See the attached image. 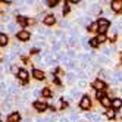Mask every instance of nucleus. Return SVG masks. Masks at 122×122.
Returning a JSON list of instances; mask_svg holds the SVG:
<instances>
[{
	"label": "nucleus",
	"instance_id": "1",
	"mask_svg": "<svg viewBox=\"0 0 122 122\" xmlns=\"http://www.w3.org/2000/svg\"><path fill=\"white\" fill-rule=\"evenodd\" d=\"M90 106H91V102H90V99L87 97V96H84V97H82V100L80 102V107H81V109H88Z\"/></svg>",
	"mask_w": 122,
	"mask_h": 122
},
{
	"label": "nucleus",
	"instance_id": "2",
	"mask_svg": "<svg viewBox=\"0 0 122 122\" xmlns=\"http://www.w3.org/2000/svg\"><path fill=\"white\" fill-rule=\"evenodd\" d=\"M16 37H18L21 41H28L30 40V32L28 31H19L16 34Z\"/></svg>",
	"mask_w": 122,
	"mask_h": 122
},
{
	"label": "nucleus",
	"instance_id": "3",
	"mask_svg": "<svg viewBox=\"0 0 122 122\" xmlns=\"http://www.w3.org/2000/svg\"><path fill=\"white\" fill-rule=\"evenodd\" d=\"M93 87L96 88V91H103V88L106 87V84H104L103 81H100V80H96L93 82Z\"/></svg>",
	"mask_w": 122,
	"mask_h": 122
},
{
	"label": "nucleus",
	"instance_id": "4",
	"mask_svg": "<svg viewBox=\"0 0 122 122\" xmlns=\"http://www.w3.org/2000/svg\"><path fill=\"white\" fill-rule=\"evenodd\" d=\"M34 107H36L38 112H44L49 106H47L46 103H43V102H36V103H34Z\"/></svg>",
	"mask_w": 122,
	"mask_h": 122
},
{
	"label": "nucleus",
	"instance_id": "5",
	"mask_svg": "<svg viewBox=\"0 0 122 122\" xmlns=\"http://www.w3.org/2000/svg\"><path fill=\"white\" fill-rule=\"evenodd\" d=\"M18 78L21 81H27L28 80V72L25 69H18Z\"/></svg>",
	"mask_w": 122,
	"mask_h": 122
},
{
	"label": "nucleus",
	"instance_id": "6",
	"mask_svg": "<svg viewBox=\"0 0 122 122\" xmlns=\"http://www.w3.org/2000/svg\"><path fill=\"white\" fill-rule=\"evenodd\" d=\"M32 75H34V78H36V80H38V81L44 80V74H43V71H40V69H34V71H32Z\"/></svg>",
	"mask_w": 122,
	"mask_h": 122
},
{
	"label": "nucleus",
	"instance_id": "7",
	"mask_svg": "<svg viewBox=\"0 0 122 122\" xmlns=\"http://www.w3.org/2000/svg\"><path fill=\"white\" fill-rule=\"evenodd\" d=\"M112 9L115 12H119L122 9V0H115V2H112Z\"/></svg>",
	"mask_w": 122,
	"mask_h": 122
},
{
	"label": "nucleus",
	"instance_id": "8",
	"mask_svg": "<svg viewBox=\"0 0 122 122\" xmlns=\"http://www.w3.org/2000/svg\"><path fill=\"white\" fill-rule=\"evenodd\" d=\"M19 119H21V116H19V113H18V112L12 113V115H9V118H7V121H9V122H18Z\"/></svg>",
	"mask_w": 122,
	"mask_h": 122
},
{
	"label": "nucleus",
	"instance_id": "9",
	"mask_svg": "<svg viewBox=\"0 0 122 122\" xmlns=\"http://www.w3.org/2000/svg\"><path fill=\"white\" fill-rule=\"evenodd\" d=\"M55 21H56V19H55L53 15H49V16H46V18H44V24H46V25H53Z\"/></svg>",
	"mask_w": 122,
	"mask_h": 122
},
{
	"label": "nucleus",
	"instance_id": "10",
	"mask_svg": "<svg viewBox=\"0 0 122 122\" xmlns=\"http://www.w3.org/2000/svg\"><path fill=\"white\" fill-rule=\"evenodd\" d=\"M112 106H113V109H119V107H122V100H121V99L112 100Z\"/></svg>",
	"mask_w": 122,
	"mask_h": 122
},
{
	"label": "nucleus",
	"instance_id": "11",
	"mask_svg": "<svg viewBox=\"0 0 122 122\" xmlns=\"http://www.w3.org/2000/svg\"><path fill=\"white\" fill-rule=\"evenodd\" d=\"M97 25H99V27H109V21L107 19H103V18H100L99 21H97Z\"/></svg>",
	"mask_w": 122,
	"mask_h": 122
},
{
	"label": "nucleus",
	"instance_id": "12",
	"mask_svg": "<svg viewBox=\"0 0 122 122\" xmlns=\"http://www.w3.org/2000/svg\"><path fill=\"white\" fill-rule=\"evenodd\" d=\"M100 102H102V104H103V106H104V107H109V106H110V104H112V102L109 100V97H104V99H102Z\"/></svg>",
	"mask_w": 122,
	"mask_h": 122
},
{
	"label": "nucleus",
	"instance_id": "13",
	"mask_svg": "<svg viewBox=\"0 0 122 122\" xmlns=\"http://www.w3.org/2000/svg\"><path fill=\"white\" fill-rule=\"evenodd\" d=\"M0 44H2V47L7 44V37L5 36V34H3V32H2V36H0Z\"/></svg>",
	"mask_w": 122,
	"mask_h": 122
},
{
	"label": "nucleus",
	"instance_id": "14",
	"mask_svg": "<svg viewBox=\"0 0 122 122\" xmlns=\"http://www.w3.org/2000/svg\"><path fill=\"white\" fill-rule=\"evenodd\" d=\"M41 94L44 96V97H47V99H50V97H51V91H50L49 88H44V90L41 91Z\"/></svg>",
	"mask_w": 122,
	"mask_h": 122
},
{
	"label": "nucleus",
	"instance_id": "15",
	"mask_svg": "<svg viewBox=\"0 0 122 122\" xmlns=\"http://www.w3.org/2000/svg\"><path fill=\"white\" fill-rule=\"evenodd\" d=\"M106 116H107L109 119H113V118H115V109L107 110V112H106Z\"/></svg>",
	"mask_w": 122,
	"mask_h": 122
},
{
	"label": "nucleus",
	"instance_id": "16",
	"mask_svg": "<svg viewBox=\"0 0 122 122\" xmlns=\"http://www.w3.org/2000/svg\"><path fill=\"white\" fill-rule=\"evenodd\" d=\"M99 44H100V43H99L97 38H91V40H90V46H91V47H97Z\"/></svg>",
	"mask_w": 122,
	"mask_h": 122
},
{
	"label": "nucleus",
	"instance_id": "17",
	"mask_svg": "<svg viewBox=\"0 0 122 122\" xmlns=\"http://www.w3.org/2000/svg\"><path fill=\"white\" fill-rule=\"evenodd\" d=\"M16 19H18V22H19L21 25H27V24H28V21L25 19L24 16H18V18H16Z\"/></svg>",
	"mask_w": 122,
	"mask_h": 122
},
{
	"label": "nucleus",
	"instance_id": "18",
	"mask_svg": "<svg viewBox=\"0 0 122 122\" xmlns=\"http://www.w3.org/2000/svg\"><path fill=\"white\" fill-rule=\"evenodd\" d=\"M96 97H97V99H104V97H106V96H104V91H96Z\"/></svg>",
	"mask_w": 122,
	"mask_h": 122
},
{
	"label": "nucleus",
	"instance_id": "19",
	"mask_svg": "<svg viewBox=\"0 0 122 122\" xmlns=\"http://www.w3.org/2000/svg\"><path fill=\"white\" fill-rule=\"evenodd\" d=\"M47 3H49V6L53 7V6H56V5L59 3V0H50V2H47Z\"/></svg>",
	"mask_w": 122,
	"mask_h": 122
},
{
	"label": "nucleus",
	"instance_id": "20",
	"mask_svg": "<svg viewBox=\"0 0 122 122\" xmlns=\"http://www.w3.org/2000/svg\"><path fill=\"white\" fill-rule=\"evenodd\" d=\"M97 28H99V27H97V24H91L90 27H88V30H90V31H96Z\"/></svg>",
	"mask_w": 122,
	"mask_h": 122
},
{
	"label": "nucleus",
	"instance_id": "21",
	"mask_svg": "<svg viewBox=\"0 0 122 122\" xmlns=\"http://www.w3.org/2000/svg\"><path fill=\"white\" fill-rule=\"evenodd\" d=\"M97 40H99V43H104V41H106V36H99Z\"/></svg>",
	"mask_w": 122,
	"mask_h": 122
},
{
	"label": "nucleus",
	"instance_id": "22",
	"mask_svg": "<svg viewBox=\"0 0 122 122\" xmlns=\"http://www.w3.org/2000/svg\"><path fill=\"white\" fill-rule=\"evenodd\" d=\"M69 118H71L72 121H76V119H78V115H76V113H72V115L69 116Z\"/></svg>",
	"mask_w": 122,
	"mask_h": 122
},
{
	"label": "nucleus",
	"instance_id": "23",
	"mask_svg": "<svg viewBox=\"0 0 122 122\" xmlns=\"http://www.w3.org/2000/svg\"><path fill=\"white\" fill-rule=\"evenodd\" d=\"M31 53H34V55L38 53V49H37V47H32V49H31Z\"/></svg>",
	"mask_w": 122,
	"mask_h": 122
},
{
	"label": "nucleus",
	"instance_id": "24",
	"mask_svg": "<svg viewBox=\"0 0 122 122\" xmlns=\"http://www.w3.org/2000/svg\"><path fill=\"white\" fill-rule=\"evenodd\" d=\"M74 78H75V75H72V74H69V75H68V81H72Z\"/></svg>",
	"mask_w": 122,
	"mask_h": 122
},
{
	"label": "nucleus",
	"instance_id": "25",
	"mask_svg": "<svg viewBox=\"0 0 122 122\" xmlns=\"http://www.w3.org/2000/svg\"><path fill=\"white\" fill-rule=\"evenodd\" d=\"M15 28H16V27H15L13 24H10V25H9V30H10V31H15Z\"/></svg>",
	"mask_w": 122,
	"mask_h": 122
},
{
	"label": "nucleus",
	"instance_id": "26",
	"mask_svg": "<svg viewBox=\"0 0 122 122\" xmlns=\"http://www.w3.org/2000/svg\"><path fill=\"white\" fill-rule=\"evenodd\" d=\"M68 12H69V7H68V5H66V6H65V9H63V13H65V15H66V13H68Z\"/></svg>",
	"mask_w": 122,
	"mask_h": 122
},
{
	"label": "nucleus",
	"instance_id": "27",
	"mask_svg": "<svg viewBox=\"0 0 122 122\" xmlns=\"http://www.w3.org/2000/svg\"><path fill=\"white\" fill-rule=\"evenodd\" d=\"M60 122H69L68 118H60Z\"/></svg>",
	"mask_w": 122,
	"mask_h": 122
},
{
	"label": "nucleus",
	"instance_id": "28",
	"mask_svg": "<svg viewBox=\"0 0 122 122\" xmlns=\"http://www.w3.org/2000/svg\"><path fill=\"white\" fill-rule=\"evenodd\" d=\"M24 122H30V121H28V119H25V121H24Z\"/></svg>",
	"mask_w": 122,
	"mask_h": 122
}]
</instances>
